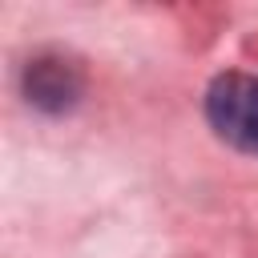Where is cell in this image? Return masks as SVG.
<instances>
[{"label":"cell","mask_w":258,"mask_h":258,"mask_svg":"<svg viewBox=\"0 0 258 258\" xmlns=\"http://www.w3.org/2000/svg\"><path fill=\"white\" fill-rule=\"evenodd\" d=\"M206 121L230 149L258 157V77L218 73L206 89Z\"/></svg>","instance_id":"6da1fadb"},{"label":"cell","mask_w":258,"mask_h":258,"mask_svg":"<svg viewBox=\"0 0 258 258\" xmlns=\"http://www.w3.org/2000/svg\"><path fill=\"white\" fill-rule=\"evenodd\" d=\"M20 89H24V101L40 113H69L81 101L85 77L60 52H36L20 73Z\"/></svg>","instance_id":"7a4b0ae2"}]
</instances>
